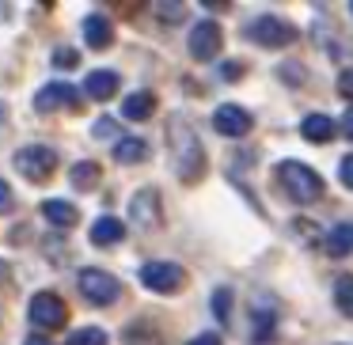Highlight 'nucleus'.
Returning <instances> with one entry per match:
<instances>
[{"instance_id": "1", "label": "nucleus", "mask_w": 353, "mask_h": 345, "mask_svg": "<svg viewBox=\"0 0 353 345\" xmlns=\"http://www.w3.org/2000/svg\"><path fill=\"white\" fill-rule=\"evenodd\" d=\"M168 145H171V167H175V175L183 178V182H198V178L205 175V148H201L194 125L186 122L183 114L171 118Z\"/></svg>"}, {"instance_id": "2", "label": "nucleus", "mask_w": 353, "mask_h": 345, "mask_svg": "<svg viewBox=\"0 0 353 345\" xmlns=\"http://www.w3.org/2000/svg\"><path fill=\"white\" fill-rule=\"evenodd\" d=\"M277 182L285 186V194H289L296 205H315V201L323 198V178L315 175L307 163H296V160L277 163Z\"/></svg>"}, {"instance_id": "3", "label": "nucleus", "mask_w": 353, "mask_h": 345, "mask_svg": "<svg viewBox=\"0 0 353 345\" xmlns=\"http://www.w3.org/2000/svg\"><path fill=\"white\" fill-rule=\"evenodd\" d=\"M16 171L27 178V182H46L57 171V152L50 145H23L16 156H12Z\"/></svg>"}, {"instance_id": "4", "label": "nucleus", "mask_w": 353, "mask_h": 345, "mask_svg": "<svg viewBox=\"0 0 353 345\" xmlns=\"http://www.w3.org/2000/svg\"><path fill=\"white\" fill-rule=\"evenodd\" d=\"M247 39L259 42L262 50H281V46H292L296 42V27L281 16H259L247 23Z\"/></svg>"}, {"instance_id": "5", "label": "nucleus", "mask_w": 353, "mask_h": 345, "mask_svg": "<svg viewBox=\"0 0 353 345\" xmlns=\"http://www.w3.org/2000/svg\"><path fill=\"white\" fill-rule=\"evenodd\" d=\"M141 284L156 296H171L186 284V269L179 262H145L141 266Z\"/></svg>"}, {"instance_id": "6", "label": "nucleus", "mask_w": 353, "mask_h": 345, "mask_svg": "<svg viewBox=\"0 0 353 345\" xmlns=\"http://www.w3.org/2000/svg\"><path fill=\"white\" fill-rule=\"evenodd\" d=\"M77 284H80V296H84L88 304H95V307L114 304V300L122 296V284H118V277H110L107 269H80Z\"/></svg>"}, {"instance_id": "7", "label": "nucleus", "mask_w": 353, "mask_h": 345, "mask_svg": "<svg viewBox=\"0 0 353 345\" xmlns=\"http://www.w3.org/2000/svg\"><path fill=\"white\" fill-rule=\"evenodd\" d=\"M27 319L42 330H57L69 319V307H65V300L57 292H34L31 304H27Z\"/></svg>"}, {"instance_id": "8", "label": "nucleus", "mask_w": 353, "mask_h": 345, "mask_svg": "<svg viewBox=\"0 0 353 345\" xmlns=\"http://www.w3.org/2000/svg\"><path fill=\"white\" fill-rule=\"evenodd\" d=\"M221 23L216 19H201V23L190 27V39H186V46H190V57L194 61H213L216 54H221Z\"/></svg>"}, {"instance_id": "9", "label": "nucleus", "mask_w": 353, "mask_h": 345, "mask_svg": "<svg viewBox=\"0 0 353 345\" xmlns=\"http://www.w3.org/2000/svg\"><path fill=\"white\" fill-rule=\"evenodd\" d=\"M80 103V92L72 84H65V80H54V84H42L39 92H34L31 107L39 110V114H54V110H65V107H77Z\"/></svg>"}, {"instance_id": "10", "label": "nucleus", "mask_w": 353, "mask_h": 345, "mask_svg": "<svg viewBox=\"0 0 353 345\" xmlns=\"http://www.w3.org/2000/svg\"><path fill=\"white\" fill-rule=\"evenodd\" d=\"M251 114H247L243 107H236V103H224V107L213 110V129L221 133V137H247L251 133Z\"/></svg>"}, {"instance_id": "11", "label": "nucleus", "mask_w": 353, "mask_h": 345, "mask_svg": "<svg viewBox=\"0 0 353 345\" xmlns=\"http://www.w3.org/2000/svg\"><path fill=\"white\" fill-rule=\"evenodd\" d=\"M130 216H133L137 228H156V224H160V194H156L152 186L137 190L130 201Z\"/></svg>"}, {"instance_id": "12", "label": "nucleus", "mask_w": 353, "mask_h": 345, "mask_svg": "<svg viewBox=\"0 0 353 345\" xmlns=\"http://www.w3.org/2000/svg\"><path fill=\"white\" fill-rule=\"evenodd\" d=\"M118 87H122V80H118V72H110V69H95V72H88V80H84V95L95 99V103L114 99Z\"/></svg>"}, {"instance_id": "13", "label": "nucleus", "mask_w": 353, "mask_h": 345, "mask_svg": "<svg viewBox=\"0 0 353 345\" xmlns=\"http://www.w3.org/2000/svg\"><path fill=\"white\" fill-rule=\"evenodd\" d=\"M300 137H304L307 145H327V140L338 137V122L330 114H307L304 122H300Z\"/></svg>"}, {"instance_id": "14", "label": "nucleus", "mask_w": 353, "mask_h": 345, "mask_svg": "<svg viewBox=\"0 0 353 345\" xmlns=\"http://www.w3.org/2000/svg\"><path fill=\"white\" fill-rule=\"evenodd\" d=\"M84 42L92 50H110V42H114V27H110V19L99 16V12H92V16L84 19Z\"/></svg>"}, {"instance_id": "15", "label": "nucleus", "mask_w": 353, "mask_h": 345, "mask_svg": "<svg viewBox=\"0 0 353 345\" xmlns=\"http://www.w3.org/2000/svg\"><path fill=\"white\" fill-rule=\"evenodd\" d=\"M122 236H125V224L118 220V216H95L92 231H88V239H92L95 247H114Z\"/></svg>"}, {"instance_id": "16", "label": "nucleus", "mask_w": 353, "mask_h": 345, "mask_svg": "<svg viewBox=\"0 0 353 345\" xmlns=\"http://www.w3.org/2000/svg\"><path fill=\"white\" fill-rule=\"evenodd\" d=\"M42 216H46L54 228H72L77 224V205L72 201H61V198H50V201H42Z\"/></svg>"}, {"instance_id": "17", "label": "nucleus", "mask_w": 353, "mask_h": 345, "mask_svg": "<svg viewBox=\"0 0 353 345\" xmlns=\"http://www.w3.org/2000/svg\"><path fill=\"white\" fill-rule=\"evenodd\" d=\"M323 247H327L330 258H345V254H353V220L330 228V236L323 239Z\"/></svg>"}, {"instance_id": "18", "label": "nucleus", "mask_w": 353, "mask_h": 345, "mask_svg": "<svg viewBox=\"0 0 353 345\" xmlns=\"http://www.w3.org/2000/svg\"><path fill=\"white\" fill-rule=\"evenodd\" d=\"M152 110H156V95L152 92H133V95L122 99V114L130 118V122H145Z\"/></svg>"}, {"instance_id": "19", "label": "nucleus", "mask_w": 353, "mask_h": 345, "mask_svg": "<svg viewBox=\"0 0 353 345\" xmlns=\"http://www.w3.org/2000/svg\"><path fill=\"white\" fill-rule=\"evenodd\" d=\"M114 160L118 163H145L148 160V145L141 137H122L114 145Z\"/></svg>"}, {"instance_id": "20", "label": "nucleus", "mask_w": 353, "mask_h": 345, "mask_svg": "<svg viewBox=\"0 0 353 345\" xmlns=\"http://www.w3.org/2000/svg\"><path fill=\"white\" fill-rule=\"evenodd\" d=\"M69 178H72L77 190H95V182L103 178V171H99V163H95V160H80V163H72Z\"/></svg>"}, {"instance_id": "21", "label": "nucleus", "mask_w": 353, "mask_h": 345, "mask_svg": "<svg viewBox=\"0 0 353 345\" xmlns=\"http://www.w3.org/2000/svg\"><path fill=\"white\" fill-rule=\"evenodd\" d=\"M334 307L353 319V273H342L334 281Z\"/></svg>"}, {"instance_id": "22", "label": "nucleus", "mask_w": 353, "mask_h": 345, "mask_svg": "<svg viewBox=\"0 0 353 345\" xmlns=\"http://www.w3.org/2000/svg\"><path fill=\"white\" fill-rule=\"evenodd\" d=\"M69 345H107V330H99V326H80L77 334L69 337Z\"/></svg>"}, {"instance_id": "23", "label": "nucleus", "mask_w": 353, "mask_h": 345, "mask_svg": "<svg viewBox=\"0 0 353 345\" xmlns=\"http://www.w3.org/2000/svg\"><path fill=\"white\" fill-rule=\"evenodd\" d=\"M213 315L221 322H228V315H232V289H216L213 292Z\"/></svg>"}, {"instance_id": "24", "label": "nucleus", "mask_w": 353, "mask_h": 345, "mask_svg": "<svg viewBox=\"0 0 353 345\" xmlns=\"http://www.w3.org/2000/svg\"><path fill=\"white\" fill-rule=\"evenodd\" d=\"M80 65V54L72 46H57L54 50V69H77Z\"/></svg>"}, {"instance_id": "25", "label": "nucleus", "mask_w": 353, "mask_h": 345, "mask_svg": "<svg viewBox=\"0 0 353 345\" xmlns=\"http://www.w3.org/2000/svg\"><path fill=\"white\" fill-rule=\"evenodd\" d=\"M338 95L353 103V69H345L342 76H338Z\"/></svg>"}, {"instance_id": "26", "label": "nucleus", "mask_w": 353, "mask_h": 345, "mask_svg": "<svg viewBox=\"0 0 353 345\" xmlns=\"http://www.w3.org/2000/svg\"><path fill=\"white\" fill-rule=\"evenodd\" d=\"M12 205H16V194H12V186L0 178V213H12Z\"/></svg>"}, {"instance_id": "27", "label": "nucleus", "mask_w": 353, "mask_h": 345, "mask_svg": "<svg viewBox=\"0 0 353 345\" xmlns=\"http://www.w3.org/2000/svg\"><path fill=\"white\" fill-rule=\"evenodd\" d=\"M160 19H183V4H156Z\"/></svg>"}, {"instance_id": "28", "label": "nucleus", "mask_w": 353, "mask_h": 345, "mask_svg": "<svg viewBox=\"0 0 353 345\" xmlns=\"http://www.w3.org/2000/svg\"><path fill=\"white\" fill-rule=\"evenodd\" d=\"M110 133H114V118H99V122L92 125V137H110Z\"/></svg>"}, {"instance_id": "29", "label": "nucleus", "mask_w": 353, "mask_h": 345, "mask_svg": "<svg viewBox=\"0 0 353 345\" xmlns=\"http://www.w3.org/2000/svg\"><path fill=\"white\" fill-rule=\"evenodd\" d=\"M221 76L224 80H239V76H243V61H224L221 65Z\"/></svg>"}, {"instance_id": "30", "label": "nucleus", "mask_w": 353, "mask_h": 345, "mask_svg": "<svg viewBox=\"0 0 353 345\" xmlns=\"http://www.w3.org/2000/svg\"><path fill=\"white\" fill-rule=\"evenodd\" d=\"M338 178H342V182L353 190V156H345V160H342V167H338Z\"/></svg>"}, {"instance_id": "31", "label": "nucleus", "mask_w": 353, "mask_h": 345, "mask_svg": "<svg viewBox=\"0 0 353 345\" xmlns=\"http://www.w3.org/2000/svg\"><path fill=\"white\" fill-rule=\"evenodd\" d=\"M186 345H224V342H221V334H198V337H190Z\"/></svg>"}, {"instance_id": "32", "label": "nucleus", "mask_w": 353, "mask_h": 345, "mask_svg": "<svg viewBox=\"0 0 353 345\" xmlns=\"http://www.w3.org/2000/svg\"><path fill=\"white\" fill-rule=\"evenodd\" d=\"M342 133L353 140V110H345V118H342Z\"/></svg>"}, {"instance_id": "33", "label": "nucleus", "mask_w": 353, "mask_h": 345, "mask_svg": "<svg viewBox=\"0 0 353 345\" xmlns=\"http://www.w3.org/2000/svg\"><path fill=\"white\" fill-rule=\"evenodd\" d=\"M27 345H50V342H46V337H31Z\"/></svg>"}, {"instance_id": "34", "label": "nucleus", "mask_w": 353, "mask_h": 345, "mask_svg": "<svg viewBox=\"0 0 353 345\" xmlns=\"http://www.w3.org/2000/svg\"><path fill=\"white\" fill-rule=\"evenodd\" d=\"M4 273H8V266H4V262H0V277H4Z\"/></svg>"}, {"instance_id": "35", "label": "nucleus", "mask_w": 353, "mask_h": 345, "mask_svg": "<svg viewBox=\"0 0 353 345\" xmlns=\"http://www.w3.org/2000/svg\"><path fill=\"white\" fill-rule=\"evenodd\" d=\"M350 12H353V4H350Z\"/></svg>"}]
</instances>
